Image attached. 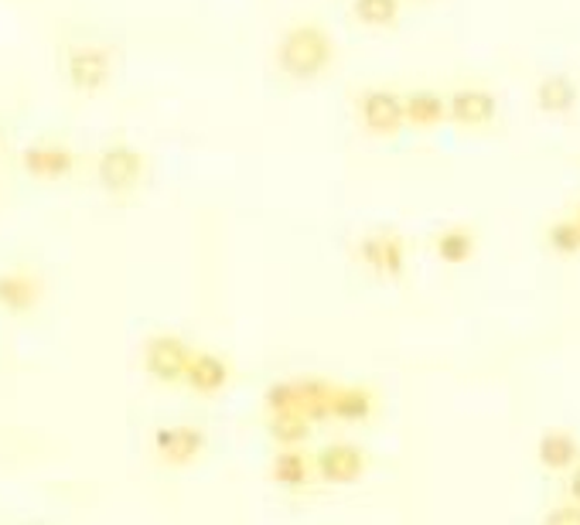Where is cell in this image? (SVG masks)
Wrapping results in <instances>:
<instances>
[{"instance_id": "cell-12", "label": "cell", "mask_w": 580, "mask_h": 525, "mask_svg": "<svg viewBox=\"0 0 580 525\" xmlns=\"http://www.w3.org/2000/svg\"><path fill=\"white\" fill-rule=\"evenodd\" d=\"M403 107H406V127L410 130H434L444 120H451L448 110V96L438 89H413L403 92Z\"/></svg>"}, {"instance_id": "cell-20", "label": "cell", "mask_w": 580, "mask_h": 525, "mask_svg": "<svg viewBox=\"0 0 580 525\" xmlns=\"http://www.w3.org/2000/svg\"><path fill=\"white\" fill-rule=\"evenodd\" d=\"M352 18L365 28H393L400 21V0H352Z\"/></svg>"}, {"instance_id": "cell-13", "label": "cell", "mask_w": 580, "mask_h": 525, "mask_svg": "<svg viewBox=\"0 0 580 525\" xmlns=\"http://www.w3.org/2000/svg\"><path fill=\"white\" fill-rule=\"evenodd\" d=\"M41 280L28 270H4L0 274V310L8 314H31L41 300Z\"/></svg>"}, {"instance_id": "cell-22", "label": "cell", "mask_w": 580, "mask_h": 525, "mask_svg": "<svg viewBox=\"0 0 580 525\" xmlns=\"http://www.w3.org/2000/svg\"><path fill=\"white\" fill-rule=\"evenodd\" d=\"M547 242H550V249L560 252V256L580 252V222H577V216L557 219V222L547 229Z\"/></svg>"}, {"instance_id": "cell-19", "label": "cell", "mask_w": 580, "mask_h": 525, "mask_svg": "<svg viewBox=\"0 0 580 525\" xmlns=\"http://www.w3.org/2000/svg\"><path fill=\"white\" fill-rule=\"evenodd\" d=\"M434 249L444 262H451V267H458V262H468L474 256V229L468 226H451L444 229L438 239H434Z\"/></svg>"}, {"instance_id": "cell-5", "label": "cell", "mask_w": 580, "mask_h": 525, "mask_svg": "<svg viewBox=\"0 0 580 525\" xmlns=\"http://www.w3.org/2000/svg\"><path fill=\"white\" fill-rule=\"evenodd\" d=\"M358 123L365 133L373 137H396L400 130H406V107H403V92L396 89H365L358 96Z\"/></svg>"}, {"instance_id": "cell-23", "label": "cell", "mask_w": 580, "mask_h": 525, "mask_svg": "<svg viewBox=\"0 0 580 525\" xmlns=\"http://www.w3.org/2000/svg\"><path fill=\"white\" fill-rule=\"evenodd\" d=\"M547 525H580V505L570 502V505H560L547 515Z\"/></svg>"}, {"instance_id": "cell-2", "label": "cell", "mask_w": 580, "mask_h": 525, "mask_svg": "<svg viewBox=\"0 0 580 525\" xmlns=\"http://www.w3.org/2000/svg\"><path fill=\"white\" fill-rule=\"evenodd\" d=\"M332 399H335V386L325 379H287L267 389L271 413H304L314 424H318V419H332Z\"/></svg>"}, {"instance_id": "cell-11", "label": "cell", "mask_w": 580, "mask_h": 525, "mask_svg": "<svg viewBox=\"0 0 580 525\" xmlns=\"http://www.w3.org/2000/svg\"><path fill=\"white\" fill-rule=\"evenodd\" d=\"M358 259L380 277H400L406 270V242L400 232H373L358 242Z\"/></svg>"}, {"instance_id": "cell-3", "label": "cell", "mask_w": 580, "mask_h": 525, "mask_svg": "<svg viewBox=\"0 0 580 525\" xmlns=\"http://www.w3.org/2000/svg\"><path fill=\"white\" fill-rule=\"evenodd\" d=\"M144 153L140 147L127 143V140H114L102 147L99 161H96V178H99V188L110 191V195H127L134 191L140 181H144Z\"/></svg>"}, {"instance_id": "cell-4", "label": "cell", "mask_w": 580, "mask_h": 525, "mask_svg": "<svg viewBox=\"0 0 580 525\" xmlns=\"http://www.w3.org/2000/svg\"><path fill=\"white\" fill-rule=\"evenodd\" d=\"M191 355L195 351L181 335H154L144 345V373L161 386H178L188 376Z\"/></svg>"}, {"instance_id": "cell-25", "label": "cell", "mask_w": 580, "mask_h": 525, "mask_svg": "<svg viewBox=\"0 0 580 525\" xmlns=\"http://www.w3.org/2000/svg\"><path fill=\"white\" fill-rule=\"evenodd\" d=\"M573 216H577V222H580V205H577V212H573Z\"/></svg>"}, {"instance_id": "cell-21", "label": "cell", "mask_w": 580, "mask_h": 525, "mask_svg": "<svg viewBox=\"0 0 580 525\" xmlns=\"http://www.w3.org/2000/svg\"><path fill=\"white\" fill-rule=\"evenodd\" d=\"M311 424L304 413H271V434L284 447H301L311 437Z\"/></svg>"}, {"instance_id": "cell-14", "label": "cell", "mask_w": 580, "mask_h": 525, "mask_svg": "<svg viewBox=\"0 0 580 525\" xmlns=\"http://www.w3.org/2000/svg\"><path fill=\"white\" fill-rule=\"evenodd\" d=\"M229 383V361L216 351H195L191 355V365H188V376H185V386L191 393H201V396H213V393H223Z\"/></svg>"}, {"instance_id": "cell-9", "label": "cell", "mask_w": 580, "mask_h": 525, "mask_svg": "<svg viewBox=\"0 0 580 525\" xmlns=\"http://www.w3.org/2000/svg\"><path fill=\"white\" fill-rule=\"evenodd\" d=\"M314 470H318L322 482L352 485L365 475V450L358 444H348V440L328 444L318 450V457H314Z\"/></svg>"}, {"instance_id": "cell-15", "label": "cell", "mask_w": 580, "mask_h": 525, "mask_svg": "<svg viewBox=\"0 0 580 525\" xmlns=\"http://www.w3.org/2000/svg\"><path fill=\"white\" fill-rule=\"evenodd\" d=\"M537 107L550 117H563L577 107V86L570 76H547L537 86Z\"/></svg>"}, {"instance_id": "cell-16", "label": "cell", "mask_w": 580, "mask_h": 525, "mask_svg": "<svg viewBox=\"0 0 580 525\" xmlns=\"http://www.w3.org/2000/svg\"><path fill=\"white\" fill-rule=\"evenodd\" d=\"M376 409V396L365 386H335V399H332V419H345V424H358V419H368Z\"/></svg>"}, {"instance_id": "cell-18", "label": "cell", "mask_w": 580, "mask_h": 525, "mask_svg": "<svg viewBox=\"0 0 580 525\" xmlns=\"http://www.w3.org/2000/svg\"><path fill=\"white\" fill-rule=\"evenodd\" d=\"M311 470H314V464L307 460V454L301 447H284L274 460V482L281 488L294 492V488H304L311 482Z\"/></svg>"}, {"instance_id": "cell-7", "label": "cell", "mask_w": 580, "mask_h": 525, "mask_svg": "<svg viewBox=\"0 0 580 525\" xmlns=\"http://www.w3.org/2000/svg\"><path fill=\"white\" fill-rule=\"evenodd\" d=\"M76 150L62 140H35L21 150V171L35 181H59L72 175Z\"/></svg>"}, {"instance_id": "cell-10", "label": "cell", "mask_w": 580, "mask_h": 525, "mask_svg": "<svg viewBox=\"0 0 580 525\" xmlns=\"http://www.w3.org/2000/svg\"><path fill=\"white\" fill-rule=\"evenodd\" d=\"M205 450V434L198 427L178 424V427H161L154 434V454L168 467H188L201 457Z\"/></svg>"}, {"instance_id": "cell-8", "label": "cell", "mask_w": 580, "mask_h": 525, "mask_svg": "<svg viewBox=\"0 0 580 525\" xmlns=\"http://www.w3.org/2000/svg\"><path fill=\"white\" fill-rule=\"evenodd\" d=\"M448 110H451V120L464 130H485L495 123L499 117V99L492 89H482V86H461L448 96Z\"/></svg>"}, {"instance_id": "cell-1", "label": "cell", "mask_w": 580, "mask_h": 525, "mask_svg": "<svg viewBox=\"0 0 580 525\" xmlns=\"http://www.w3.org/2000/svg\"><path fill=\"white\" fill-rule=\"evenodd\" d=\"M277 62L291 79L311 82L335 62V41L314 21L294 24V28H287V34L277 44Z\"/></svg>"}, {"instance_id": "cell-17", "label": "cell", "mask_w": 580, "mask_h": 525, "mask_svg": "<svg viewBox=\"0 0 580 525\" xmlns=\"http://www.w3.org/2000/svg\"><path fill=\"white\" fill-rule=\"evenodd\" d=\"M540 464L550 467V470H567V467H577L580 460V444L567 434V430H550L540 437Z\"/></svg>"}, {"instance_id": "cell-6", "label": "cell", "mask_w": 580, "mask_h": 525, "mask_svg": "<svg viewBox=\"0 0 580 525\" xmlns=\"http://www.w3.org/2000/svg\"><path fill=\"white\" fill-rule=\"evenodd\" d=\"M66 79L79 96H96L114 79V59L99 44H76L66 59Z\"/></svg>"}, {"instance_id": "cell-24", "label": "cell", "mask_w": 580, "mask_h": 525, "mask_svg": "<svg viewBox=\"0 0 580 525\" xmlns=\"http://www.w3.org/2000/svg\"><path fill=\"white\" fill-rule=\"evenodd\" d=\"M567 492H570V502H577V505H580V464L573 467V475H570V485H567Z\"/></svg>"}]
</instances>
